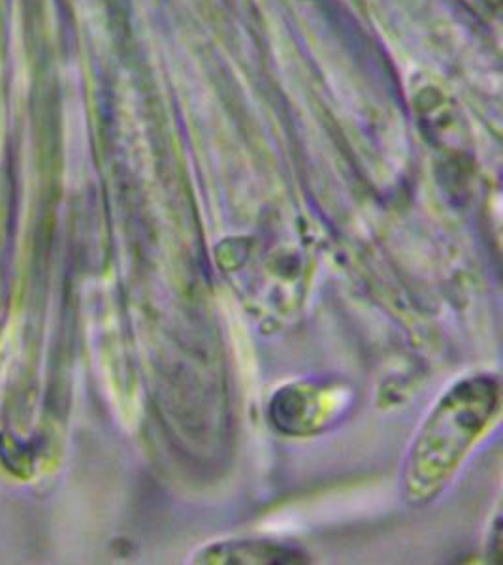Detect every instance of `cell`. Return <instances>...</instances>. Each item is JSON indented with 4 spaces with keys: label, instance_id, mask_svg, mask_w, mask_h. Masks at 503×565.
Listing matches in <instances>:
<instances>
[{
    "label": "cell",
    "instance_id": "cell-1",
    "mask_svg": "<svg viewBox=\"0 0 503 565\" xmlns=\"http://www.w3.org/2000/svg\"><path fill=\"white\" fill-rule=\"evenodd\" d=\"M206 564H300L303 554L268 541H228L207 546L201 554Z\"/></svg>",
    "mask_w": 503,
    "mask_h": 565
}]
</instances>
